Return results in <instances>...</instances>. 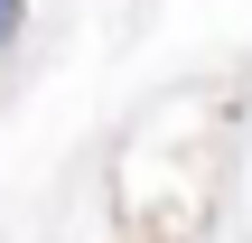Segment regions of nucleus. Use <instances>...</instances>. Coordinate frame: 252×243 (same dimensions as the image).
<instances>
[{"label":"nucleus","mask_w":252,"mask_h":243,"mask_svg":"<svg viewBox=\"0 0 252 243\" xmlns=\"http://www.w3.org/2000/svg\"><path fill=\"white\" fill-rule=\"evenodd\" d=\"M19 19H28V9H19V0H0V47L19 37Z\"/></svg>","instance_id":"nucleus-1"}]
</instances>
